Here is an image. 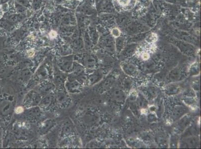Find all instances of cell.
<instances>
[{
	"label": "cell",
	"mask_w": 201,
	"mask_h": 149,
	"mask_svg": "<svg viewBox=\"0 0 201 149\" xmlns=\"http://www.w3.org/2000/svg\"><path fill=\"white\" fill-rule=\"evenodd\" d=\"M23 109L22 107H18L16 110V112L17 113H20L21 112H23Z\"/></svg>",
	"instance_id": "obj_21"
},
{
	"label": "cell",
	"mask_w": 201,
	"mask_h": 149,
	"mask_svg": "<svg viewBox=\"0 0 201 149\" xmlns=\"http://www.w3.org/2000/svg\"><path fill=\"white\" fill-rule=\"evenodd\" d=\"M136 46H137L135 44H132L130 45L125 49L123 54L125 56H128L132 54L133 53H134L135 50H136Z\"/></svg>",
	"instance_id": "obj_9"
},
{
	"label": "cell",
	"mask_w": 201,
	"mask_h": 149,
	"mask_svg": "<svg viewBox=\"0 0 201 149\" xmlns=\"http://www.w3.org/2000/svg\"><path fill=\"white\" fill-rule=\"evenodd\" d=\"M51 99L50 98L47 97V98H45L44 100L43 101L42 104H44L45 106H46V105H47V106H48L49 104H50V103H51Z\"/></svg>",
	"instance_id": "obj_18"
},
{
	"label": "cell",
	"mask_w": 201,
	"mask_h": 149,
	"mask_svg": "<svg viewBox=\"0 0 201 149\" xmlns=\"http://www.w3.org/2000/svg\"><path fill=\"white\" fill-rule=\"evenodd\" d=\"M104 8L106 11L109 13H113V11H114V7L113 6V3H112L110 1H107V2H106Z\"/></svg>",
	"instance_id": "obj_12"
},
{
	"label": "cell",
	"mask_w": 201,
	"mask_h": 149,
	"mask_svg": "<svg viewBox=\"0 0 201 149\" xmlns=\"http://www.w3.org/2000/svg\"><path fill=\"white\" fill-rule=\"evenodd\" d=\"M170 78L172 81H176L180 77V71L175 70L173 71L170 74Z\"/></svg>",
	"instance_id": "obj_11"
},
{
	"label": "cell",
	"mask_w": 201,
	"mask_h": 149,
	"mask_svg": "<svg viewBox=\"0 0 201 149\" xmlns=\"http://www.w3.org/2000/svg\"><path fill=\"white\" fill-rule=\"evenodd\" d=\"M105 46L108 51L114 52L115 49V42L114 40L113 36H109L105 40Z\"/></svg>",
	"instance_id": "obj_3"
},
{
	"label": "cell",
	"mask_w": 201,
	"mask_h": 149,
	"mask_svg": "<svg viewBox=\"0 0 201 149\" xmlns=\"http://www.w3.org/2000/svg\"><path fill=\"white\" fill-rule=\"evenodd\" d=\"M154 63L152 62H150L148 63L147 64V68H148L149 69H152L154 67Z\"/></svg>",
	"instance_id": "obj_19"
},
{
	"label": "cell",
	"mask_w": 201,
	"mask_h": 149,
	"mask_svg": "<svg viewBox=\"0 0 201 149\" xmlns=\"http://www.w3.org/2000/svg\"><path fill=\"white\" fill-rule=\"evenodd\" d=\"M125 39L123 37L119 36L115 41V49L118 52H120L124 45Z\"/></svg>",
	"instance_id": "obj_6"
},
{
	"label": "cell",
	"mask_w": 201,
	"mask_h": 149,
	"mask_svg": "<svg viewBox=\"0 0 201 149\" xmlns=\"http://www.w3.org/2000/svg\"><path fill=\"white\" fill-rule=\"evenodd\" d=\"M112 35L113 37H118L121 35V31L118 28H113L111 31Z\"/></svg>",
	"instance_id": "obj_13"
},
{
	"label": "cell",
	"mask_w": 201,
	"mask_h": 149,
	"mask_svg": "<svg viewBox=\"0 0 201 149\" xmlns=\"http://www.w3.org/2000/svg\"><path fill=\"white\" fill-rule=\"evenodd\" d=\"M129 22V18L126 15H119L117 16L116 18V23L117 25L123 27L125 25H126Z\"/></svg>",
	"instance_id": "obj_5"
},
{
	"label": "cell",
	"mask_w": 201,
	"mask_h": 149,
	"mask_svg": "<svg viewBox=\"0 0 201 149\" xmlns=\"http://www.w3.org/2000/svg\"><path fill=\"white\" fill-rule=\"evenodd\" d=\"M50 35L51 37L54 38L56 37V35H57V33L55 31H52L51 33H50Z\"/></svg>",
	"instance_id": "obj_20"
},
{
	"label": "cell",
	"mask_w": 201,
	"mask_h": 149,
	"mask_svg": "<svg viewBox=\"0 0 201 149\" xmlns=\"http://www.w3.org/2000/svg\"><path fill=\"white\" fill-rule=\"evenodd\" d=\"M149 54H148L147 53L144 54V55H143V58L145 60H147L149 58Z\"/></svg>",
	"instance_id": "obj_22"
},
{
	"label": "cell",
	"mask_w": 201,
	"mask_h": 149,
	"mask_svg": "<svg viewBox=\"0 0 201 149\" xmlns=\"http://www.w3.org/2000/svg\"><path fill=\"white\" fill-rule=\"evenodd\" d=\"M58 100H59L60 102H61L62 101H64L66 99V96L64 93H60L58 94Z\"/></svg>",
	"instance_id": "obj_15"
},
{
	"label": "cell",
	"mask_w": 201,
	"mask_h": 149,
	"mask_svg": "<svg viewBox=\"0 0 201 149\" xmlns=\"http://www.w3.org/2000/svg\"><path fill=\"white\" fill-rule=\"evenodd\" d=\"M178 87H177L176 86H172L169 88L168 92L170 93H175V92L178 91Z\"/></svg>",
	"instance_id": "obj_17"
},
{
	"label": "cell",
	"mask_w": 201,
	"mask_h": 149,
	"mask_svg": "<svg viewBox=\"0 0 201 149\" xmlns=\"http://www.w3.org/2000/svg\"><path fill=\"white\" fill-rule=\"evenodd\" d=\"M140 25H136L135 24L129 25L127 28V32H128L129 34H137L138 32H140Z\"/></svg>",
	"instance_id": "obj_7"
},
{
	"label": "cell",
	"mask_w": 201,
	"mask_h": 149,
	"mask_svg": "<svg viewBox=\"0 0 201 149\" xmlns=\"http://www.w3.org/2000/svg\"><path fill=\"white\" fill-rule=\"evenodd\" d=\"M117 2L120 5L124 7L128 5L130 2V0H117Z\"/></svg>",
	"instance_id": "obj_14"
},
{
	"label": "cell",
	"mask_w": 201,
	"mask_h": 149,
	"mask_svg": "<svg viewBox=\"0 0 201 149\" xmlns=\"http://www.w3.org/2000/svg\"><path fill=\"white\" fill-rule=\"evenodd\" d=\"M13 110V105L9 100H3L0 102V113L3 115H8Z\"/></svg>",
	"instance_id": "obj_1"
},
{
	"label": "cell",
	"mask_w": 201,
	"mask_h": 149,
	"mask_svg": "<svg viewBox=\"0 0 201 149\" xmlns=\"http://www.w3.org/2000/svg\"><path fill=\"white\" fill-rule=\"evenodd\" d=\"M82 64L87 68L94 69L96 66V60L93 57L87 56L83 59Z\"/></svg>",
	"instance_id": "obj_2"
},
{
	"label": "cell",
	"mask_w": 201,
	"mask_h": 149,
	"mask_svg": "<svg viewBox=\"0 0 201 149\" xmlns=\"http://www.w3.org/2000/svg\"><path fill=\"white\" fill-rule=\"evenodd\" d=\"M124 70L126 73L129 75H133L136 72V67L133 65L127 64L125 65L124 67Z\"/></svg>",
	"instance_id": "obj_10"
},
{
	"label": "cell",
	"mask_w": 201,
	"mask_h": 149,
	"mask_svg": "<svg viewBox=\"0 0 201 149\" xmlns=\"http://www.w3.org/2000/svg\"><path fill=\"white\" fill-rule=\"evenodd\" d=\"M157 38L156 35L154 34H151L149 36V37H148L149 41L151 42H155L156 41H157Z\"/></svg>",
	"instance_id": "obj_16"
},
{
	"label": "cell",
	"mask_w": 201,
	"mask_h": 149,
	"mask_svg": "<svg viewBox=\"0 0 201 149\" xmlns=\"http://www.w3.org/2000/svg\"><path fill=\"white\" fill-rule=\"evenodd\" d=\"M186 112L185 108L182 106H178L175 108V109L174 110L173 116L175 118H177L181 116L183 114H184Z\"/></svg>",
	"instance_id": "obj_8"
},
{
	"label": "cell",
	"mask_w": 201,
	"mask_h": 149,
	"mask_svg": "<svg viewBox=\"0 0 201 149\" xmlns=\"http://www.w3.org/2000/svg\"><path fill=\"white\" fill-rule=\"evenodd\" d=\"M113 96L114 100L119 102H123L126 98V95L125 94L124 92L118 89L113 91Z\"/></svg>",
	"instance_id": "obj_4"
}]
</instances>
